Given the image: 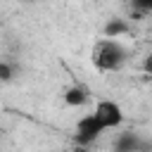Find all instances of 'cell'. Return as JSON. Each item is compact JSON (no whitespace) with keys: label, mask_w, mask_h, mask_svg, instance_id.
Returning <instances> with one entry per match:
<instances>
[{"label":"cell","mask_w":152,"mask_h":152,"mask_svg":"<svg viewBox=\"0 0 152 152\" xmlns=\"http://www.w3.org/2000/svg\"><path fill=\"white\" fill-rule=\"evenodd\" d=\"M90 59H93V66L102 74H114V71H121L128 62V50L124 48V43L119 38H109V36H102L100 40H95L93 50H90Z\"/></svg>","instance_id":"cell-1"},{"label":"cell","mask_w":152,"mask_h":152,"mask_svg":"<svg viewBox=\"0 0 152 152\" xmlns=\"http://www.w3.org/2000/svg\"><path fill=\"white\" fill-rule=\"evenodd\" d=\"M93 116L97 119V124L102 126V131H116L124 124V109L119 102L114 100H97L93 107Z\"/></svg>","instance_id":"cell-2"},{"label":"cell","mask_w":152,"mask_h":152,"mask_svg":"<svg viewBox=\"0 0 152 152\" xmlns=\"http://www.w3.org/2000/svg\"><path fill=\"white\" fill-rule=\"evenodd\" d=\"M104 131H102V126L97 124V119L93 116V112H88V114H83L78 121H76V133H74V140H76V145H93L100 135H102Z\"/></svg>","instance_id":"cell-3"},{"label":"cell","mask_w":152,"mask_h":152,"mask_svg":"<svg viewBox=\"0 0 152 152\" xmlns=\"http://www.w3.org/2000/svg\"><path fill=\"white\" fill-rule=\"evenodd\" d=\"M114 150H119V152H142V150H150V145L140 138V133L126 131V133H119V138L114 140Z\"/></svg>","instance_id":"cell-4"},{"label":"cell","mask_w":152,"mask_h":152,"mask_svg":"<svg viewBox=\"0 0 152 152\" xmlns=\"http://www.w3.org/2000/svg\"><path fill=\"white\" fill-rule=\"evenodd\" d=\"M93 100V95H90V90H88V86H83V83H71L66 90H64V102L69 104V107H83V104H88Z\"/></svg>","instance_id":"cell-5"},{"label":"cell","mask_w":152,"mask_h":152,"mask_svg":"<svg viewBox=\"0 0 152 152\" xmlns=\"http://www.w3.org/2000/svg\"><path fill=\"white\" fill-rule=\"evenodd\" d=\"M131 31V26L124 21V19H112V21H107V26H104V36H109V38H121V36H126Z\"/></svg>","instance_id":"cell-6"},{"label":"cell","mask_w":152,"mask_h":152,"mask_svg":"<svg viewBox=\"0 0 152 152\" xmlns=\"http://www.w3.org/2000/svg\"><path fill=\"white\" fill-rule=\"evenodd\" d=\"M12 78H14V64L7 62V59H0V81L7 83V81H12Z\"/></svg>","instance_id":"cell-7"},{"label":"cell","mask_w":152,"mask_h":152,"mask_svg":"<svg viewBox=\"0 0 152 152\" xmlns=\"http://www.w3.org/2000/svg\"><path fill=\"white\" fill-rule=\"evenodd\" d=\"M133 10L138 14H147L152 10V0H133Z\"/></svg>","instance_id":"cell-8"},{"label":"cell","mask_w":152,"mask_h":152,"mask_svg":"<svg viewBox=\"0 0 152 152\" xmlns=\"http://www.w3.org/2000/svg\"><path fill=\"white\" fill-rule=\"evenodd\" d=\"M24 2H36V0H24Z\"/></svg>","instance_id":"cell-9"}]
</instances>
